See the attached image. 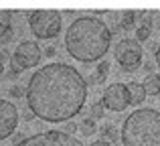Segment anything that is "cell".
Segmentation results:
<instances>
[{"label":"cell","instance_id":"19","mask_svg":"<svg viewBox=\"0 0 160 146\" xmlns=\"http://www.w3.org/2000/svg\"><path fill=\"white\" fill-rule=\"evenodd\" d=\"M8 93H10L12 98H20V95H22V87H20V85H10Z\"/></svg>","mask_w":160,"mask_h":146},{"label":"cell","instance_id":"2","mask_svg":"<svg viewBox=\"0 0 160 146\" xmlns=\"http://www.w3.org/2000/svg\"><path fill=\"white\" fill-rule=\"evenodd\" d=\"M112 43V31L103 20L95 16H79L69 24L65 47L71 57L83 63H91L103 57Z\"/></svg>","mask_w":160,"mask_h":146},{"label":"cell","instance_id":"25","mask_svg":"<svg viewBox=\"0 0 160 146\" xmlns=\"http://www.w3.org/2000/svg\"><path fill=\"white\" fill-rule=\"evenodd\" d=\"M2 73H4V63H2V59H0V77H2Z\"/></svg>","mask_w":160,"mask_h":146},{"label":"cell","instance_id":"7","mask_svg":"<svg viewBox=\"0 0 160 146\" xmlns=\"http://www.w3.org/2000/svg\"><path fill=\"white\" fill-rule=\"evenodd\" d=\"M41 57H43V53H41V47L35 41H22V43H18V47L12 53V59L18 63V67L22 69V71L39 65Z\"/></svg>","mask_w":160,"mask_h":146},{"label":"cell","instance_id":"6","mask_svg":"<svg viewBox=\"0 0 160 146\" xmlns=\"http://www.w3.org/2000/svg\"><path fill=\"white\" fill-rule=\"evenodd\" d=\"M14 146H83V142L69 134H65V132H61V130H51V132L32 134Z\"/></svg>","mask_w":160,"mask_h":146},{"label":"cell","instance_id":"4","mask_svg":"<svg viewBox=\"0 0 160 146\" xmlns=\"http://www.w3.org/2000/svg\"><path fill=\"white\" fill-rule=\"evenodd\" d=\"M28 24L37 39H55L61 33V12L32 10L28 16Z\"/></svg>","mask_w":160,"mask_h":146},{"label":"cell","instance_id":"10","mask_svg":"<svg viewBox=\"0 0 160 146\" xmlns=\"http://www.w3.org/2000/svg\"><path fill=\"white\" fill-rule=\"evenodd\" d=\"M128 95H130V103H142L146 99V89H144V85H142L140 81H130L128 85Z\"/></svg>","mask_w":160,"mask_h":146},{"label":"cell","instance_id":"24","mask_svg":"<svg viewBox=\"0 0 160 146\" xmlns=\"http://www.w3.org/2000/svg\"><path fill=\"white\" fill-rule=\"evenodd\" d=\"M156 63H158V67H160V47L156 49Z\"/></svg>","mask_w":160,"mask_h":146},{"label":"cell","instance_id":"17","mask_svg":"<svg viewBox=\"0 0 160 146\" xmlns=\"http://www.w3.org/2000/svg\"><path fill=\"white\" fill-rule=\"evenodd\" d=\"M91 118H93V120L103 118V103H102V102L91 103Z\"/></svg>","mask_w":160,"mask_h":146},{"label":"cell","instance_id":"18","mask_svg":"<svg viewBox=\"0 0 160 146\" xmlns=\"http://www.w3.org/2000/svg\"><path fill=\"white\" fill-rule=\"evenodd\" d=\"M12 27L10 24V12L8 10H0V33L4 31V28Z\"/></svg>","mask_w":160,"mask_h":146},{"label":"cell","instance_id":"3","mask_svg":"<svg viewBox=\"0 0 160 146\" xmlns=\"http://www.w3.org/2000/svg\"><path fill=\"white\" fill-rule=\"evenodd\" d=\"M124 146H160V112L152 108L136 110L122 126Z\"/></svg>","mask_w":160,"mask_h":146},{"label":"cell","instance_id":"21","mask_svg":"<svg viewBox=\"0 0 160 146\" xmlns=\"http://www.w3.org/2000/svg\"><path fill=\"white\" fill-rule=\"evenodd\" d=\"M142 69H144V71H146V75H150V73H154V63H152V61H146V63L144 65H142Z\"/></svg>","mask_w":160,"mask_h":146},{"label":"cell","instance_id":"14","mask_svg":"<svg viewBox=\"0 0 160 146\" xmlns=\"http://www.w3.org/2000/svg\"><path fill=\"white\" fill-rule=\"evenodd\" d=\"M79 132H81L83 136H93L95 132H98V126H95V120L93 118H83L81 124H79Z\"/></svg>","mask_w":160,"mask_h":146},{"label":"cell","instance_id":"13","mask_svg":"<svg viewBox=\"0 0 160 146\" xmlns=\"http://www.w3.org/2000/svg\"><path fill=\"white\" fill-rule=\"evenodd\" d=\"M108 73H109V61H102V63L98 65V69H95V73L89 77V83H103V79L108 77Z\"/></svg>","mask_w":160,"mask_h":146},{"label":"cell","instance_id":"16","mask_svg":"<svg viewBox=\"0 0 160 146\" xmlns=\"http://www.w3.org/2000/svg\"><path fill=\"white\" fill-rule=\"evenodd\" d=\"M150 35H152V28H148V27H138V31H136V41H138V43H140V41H148Z\"/></svg>","mask_w":160,"mask_h":146},{"label":"cell","instance_id":"8","mask_svg":"<svg viewBox=\"0 0 160 146\" xmlns=\"http://www.w3.org/2000/svg\"><path fill=\"white\" fill-rule=\"evenodd\" d=\"M18 108L8 99H0V140L10 138L18 126Z\"/></svg>","mask_w":160,"mask_h":146},{"label":"cell","instance_id":"11","mask_svg":"<svg viewBox=\"0 0 160 146\" xmlns=\"http://www.w3.org/2000/svg\"><path fill=\"white\" fill-rule=\"evenodd\" d=\"M136 14L138 12H134V10H124V12H120V16L116 18V31H130V28L136 24Z\"/></svg>","mask_w":160,"mask_h":146},{"label":"cell","instance_id":"20","mask_svg":"<svg viewBox=\"0 0 160 146\" xmlns=\"http://www.w3.org/2000/svg\"><path fill=\"white\" fill-rule=\"evenodd\" d=\"M61 132H65V134H73V132H77V124H73V122H67L65 124V128H63V130Z\"/></svg>","mask_w":160,"mask_h":146},{"label":"cell","instance_id":"23","mask_svg":"<svg viewBox=\"0 0 160 146\" xmlns=\"http://www.w3.org/2000/svg\"><path fill=\"white\" fill-rule=\"evenodd\" d=\"M89 146H112V144H109L108 140H95V142L89 144Z\"/></svg>","mask_w":160,"mask_h":146},{"label":"cell","instance_id":"5","mask_svg":"<svg viewBox=\"0 0 160 146\" xmlns=\"http://www.w3.org/2000/svg\"><path fill=\"white\" fill-rule=\"evenodd\" d=\"M116 61L124 71H136L142 65V47L136 39H122L116 45Z\"/></svg>","mask_w":160,"mask_h":146},{"label":"cell","instance_id":"15","mask_svg":"<svg viewBox=\"0 0 160 146\" xmlns=\"http://www.w3.org/2000/svg\"><path fill=\"white\" fill-rule=\"evenodd\" d=\"M99 132H102V136H106V138H108V142L118 138V130H116L113 124H103V126L99 128Z\"/></svg>","mask_w":160,"mask_h":146},{"label":"cell","instance_id":"12","mask_svg":"<svg viewBox=\"0 0 160 146\" xmlns=\"http://www.w3.org/2000/svg\"><path fill=\"white\" fill-rule=\"evenodd\" d=\"M142 85H144V89H146V95H158L160 93V73L146 75Z\"/></svg>","mask_w":160,"mask_h":146},{"label":"cell","instance_id":"1","mask_svg":"<svg viewBox=\"0 0 160 146\" xmlns=\"http://www.w3.org/2000/svg\"><path fill=\"white\" fill-rule=\"evenodd\" d=\"M87 81L67 63H49L31 75L27 85L28 110L45 122H67L81 112Z\"/></svg>","mask_w":160,"mask_h":146},{"label":"cell","instance_id":"9","mask_svg":"<svg viewBox=\"0 0 160 146\" xmlns=\"http://www.w3.org/2000/svg\"><path fill=\"white\" fill-rule=\"evenodd\" d=\"M103 108L112 112H122L130 106V95H128V87L126 83H112L106 91H103L102 98Z\"/></svg>","mask_w":160,"mask_h":146},{"label":"cell","instance_id":"22","mask_svg":"<svg viewBox=\"0 0 160 146\" xmlns=\"http://www.w3.org/2000/svg\"><path fill=\"white\" fill-rule=\"evenodd\" d=\"M45 55H47L49 59H51V57H55V55H57V47H55V45H51V47H47V49H45Z\"/></svg>","mask_w":160,"mask_h":146}]
</instances>
